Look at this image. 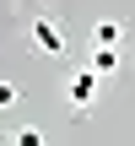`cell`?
<instances>
[{
    "instance_id": "obj_4",
    "label": "cell",
    "mask_w": 135,
    "mask_h": 146,
    "mask_svg": "<svg viewBox=\"0 0 135 146\" xmlns=\"http://www.w3.org/2000/svg\"><path fill=\"white\" fill-rule=\"evenodd\" d=\"M119 65H124V54H119V49H92V65H87V70L103 81V76H114Z\"/></svg>"
},
{
    "instance_id": "obj_6",
    "label": "cell",
    "mask_w": 135,
    "mask_h": 146,
    "mask_svg": "<svg viewBox=\"0 0 135 146\" xmlns=\"http://www.w3.org/2000/svg\"><path fill=\"white\" fill-rule=\"evenodd\" d=\"M16 98H22V92H16L11 81H0V108H16Z\"/></svg>"
},
{
    "instance_id": "obj_3",
    "label": "cell",
    "mask_w": 135,
    "mask_h": 146,
    "mask_svg": "<svg viewBox=\"0 0 135 146\" xmlns=\"http://www.w3.org/2000/svg\"><path fill=\"white\" fill-rule=\"evenodd\" d=\"M92 49H124V22H114V16L92 22Z\"/></svg>"
},
{
    "instance_id": "obj_5",
    "label": "cell",
    "mask_w": 135,
    "mask_h": 146,
    "mask_svg": "<svg viewBox=\"0 0 135 146\" xmlns=\"http://www.w3.org/2000/svg\"><path fill=\"white\" fill-rule=\"evenodd\" d=\"M11 146H49V135H43L38 125H22V130L11 135Z\"/></svg>"
},
{
    "instance_id": "obj_1",
    "label": "cell",
    "mask_w": 135,
    "mask_h": 146,
    "mask_svg": "<svg viewBox=\"0 0 135 146\" xmlns=\"http://www.w3.org/2000/svg\"><path fill=\"white\" fill-rule=\"evenodd\" d=\"M27 43H32V54H65V27H60L54 16H32Z\"/></svg>"
},
{
    "instance_id": "obj_8",
    "label": "cell",
    "mask_w": 135,
    "mask_h": 146,
    "mask_svg": "<svg viewBox=\"0 0 135 146\" xmlns=\"http://www.w3.org/2000/svg\"><path fill=\"white\" fill-rule=\"evenodd\" d=\"M0 146H5V141H0Z\"/></svg>"
},
{
    "instance_id": "obj_7",
    "label": "cell",
    "mask_w": 135,
    "mask_h": 146,
    "mask_svg": "<svg viewBox=\"0 0 135 146\" xmlns=\"http://www.w3.org/2000/svg\"><path fill=\"white\" fill-rule=\"evenodd\" d=\"M22 5H38V0H22Z\"/></svg>"
},
{
    "instance_id": "obj_2",
    "label": "cell",
    "mask_w": 135,
    "mask_h": 146,
    "mask_svg": "<svg viewBox=\"0 0 135 146\" xmlns=\"http://www.w3.org/2000/svg\"><path fill=\"white\" fill-rule=\"evenodd\" d=\"M97 92H103V81H97L92 70H76V76H70V87H65V98H70V108H76V114H87V108L97 103Z\"/></svg>"
}]
</instances>
